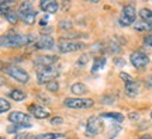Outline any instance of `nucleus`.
<instances>
[{
    "instance_id": "f257e3e1",
    "label": "nucleus",
    "mask_w": 152,
    "mask_h": 139,
    "mask_svg": "<svg viewBox=\"0 0 152 139\" xmlns=\"http://www.w3.org/2000/svg\"><path fill=\"white\" fill-rule=\"evenodd\" d=\"M33 35H23V34H6L0 37V47L3 48H20L33 41Z\"/></svg>"
},
{
    "instance_id": "f03ea898",
    "label": "nucleus",
    "mask_w": 152,
    "mask_h": 139,
    "mask_svg": "<svg viewBox=\"0 0 152 139\" xmlns=\"http://www.w3.org/2000/svg\"><path fill=\"white\" fill-rule=\"evenodd\" d=\"M17 16H18V18H21L26 24L31 25V24H34V23H35L37 11L34 10L33 4H31L30 1H23V3H20V6H18Z\"/></svg>"
},
{
    "instance_id": "7ed1b4c3",
    "label": "nucleus",
    "mask_w": 152,
    "mask_h": 139,
    "mask_svg": "<svg viewBox=\"0 0 152 139\" xmlns=\"http://www.w3.org/2000/svg\"><path fill=\"white\" fill-rule=\"evenodd\" d=\"M59 75V69L55 66H48V68H39L37 72V79L39 84H47L49 82L55 80Z\"/></svg>"
},
{
    "instance_id": "20e7f679",
    "label": "nucleus",
    "mask_w": 152,
    "mask_h": 139,
    "mask_svg": "<svg viewBox=\"0 0 152 139\" xmlns=\"http://www.w3.org/2000/svg\"><path fill=\"white\" fill-rule=\"evenodd\" d=\"M135 17H137V10L132 4H127L123 7L121 11V16L118 18V24L121 27H130L135 23Z\"/></svg>"
},
{
    "instance_id": "39448f33",
    "label": "nucleus",
    "mask_w": 152,
    "mask_h": 139,
    "mask_svg": "<svg viewBox=\"0 0 152 139\" xmlns=\"http://www.w3.org/2000/svg\"><path fill=\"white\" fill-rule=\"evenodd\" d=\"M86 47L83 42L79 41H73V39H61L58 44V49L62 54H69V52H75V51H80Z\"/></svg>"
},
{
    "instance_id": "423d86ee",
    "label": "nucleus",
    "mask_w": 152,
    "mask_h": 139,
    "mask_svg": "<svg viewBox=\"0 0 152 139\" xmlns=\"http://www.w3.org/2000/svg\"><path fill=\"white\" fill-rule=\"evenodd\" d=\"M4 72L7 75L13 77L14 80L20 82V83H27L30 80V75H28L27 72L21 68H18V66H9V68H6Z\"/></svg>"
},
{
    "instance_id": "0eeeda50",
    "label": "nucleus",
    "mask_w": 152,
    "mask_h": 139,
    "mask_svg": "<svg viewBox=\"0 0 152 139\" xmlns=\"http://www.w3.org/2000/svg\"><path fill=\"white\" fill-rule=\"evenodd\" d=\"M103 131V121L99 117H90L86 124V135L87 136H94L99 135Z\"/></svg>"
},
{
    "instance_id": "6e6552de",
    "label": "nucleus",
    "mask_w": 152,
    "mask_h": 139,
    "mask_svg": "<svg viewBox=\"0 0 152 139\" xmlns=\"http://www.w3.org/2000/svg\"><path fill=\"white\" fill-rule=\"evenodd\" d=\"M64 104L69 108H90L94 101L92 98H65Z\"/></svg>"
},
{
    "instance_id": "1a4fd4ad",
    "label": "nucleus",
    "mask_w": 152,
    "mask_h": 139,
    "mask_svg": "<svg viewBox=\"0 0 152 139\" xmlns=\"http://www.w3.org/2000/svg\"><path fill=\"white\" fill-rule=\"evenodd\" d=\"M130 60H131V65L134 68H137V69H142V68H145L149 63V58L144 52H141V51L132 52L130 55Z\"/></svg>"
},
{
    "instance_id": "9d476101",
    "label": "nucleus",
    "mask_w": 152,
    "mask_h": 139,
    "mask_svg": "<svg viewBox=\"0 0 152 139\" xmlns=\"http://www.w3.org/2000/svg\"><path fill=\"white\" fill-rule=\"evenodd\" d=\"M56 62H58V56L55 55H41L35 58L34 65L38 68H48V66H54V63Z\"/></svg>"
},
{
    "instance_id": "9b49d317",
    "label": "nucleus",
    "mask_w": 152,
    "mask_h": 139,
    "mask_svg": "<svg viewBox=\"0 0 152 139\" xmlns=\"http://www.w3.org/2000/svg\"><path fill=\"white\" fill-rule=\"evenodd\" d=\"M34 45H35L37 49H52L55 47V41L51 35L45 34V35H41L38 38L37 41L34 42Z\"/></svg>"
},
{
    "instance_id": "f8f14e48",
    "label": "nucleus",
    "mask_w": 152,
    "mask_h": 139,
    "mask_svg": "<svg viewBox=\"0 0 152 139\" xmlns=\"http://www.w3.org/2000/svg\"><path fill=\"white\" fill-rule=\"evenodd\" d=\"M9 121L13 124H30L31 117L28 114H24V112L14 111L9 114Z\"/></svg>"
},
{
    "instance_id": "ddd939ff",
    "label": "nucleus",
    "mask_w": 152,
    "mask_h": 139,
    "mask_svg": "<svg viewBox=\"0 0 152 139\" xmlns=\"http://www.w3.org/2000/svg\"><path fill=\"white\" fill-rule=\"evenodd\" d=\"M39 7H41V10L48 13V14H55L59 9V4L55 0H42L39 3Z\"/></svg>"
},
{
    "instance_id": "4468645a",
    "label": "nucleus",
    "mask_w": 152,
    "mask_h": 139,
    "mask_svg": "<svg viewBox=\"0 0 152 139\" xmlns=\"http://www.w3.org/2000/svg\"><path fill=\"white\" fill-rule=\"evenodd\" d=\"M28 111L31 112L35 118H38V119H44V118H48L49 117V112L47 111L45 108L41 107V106H37V104L30 106V107H28Z\"/></svg>"
},
{
    "instance_id": "2eb2a0df",
    "label": "nucleus",
    "mask_w": 152,
    "mask_h": 139,
    "mask_svg": "<svg viewBox=\"0 0 152 139\" xmlns=\"http://www.w3.org/2000/svg\"><path fill=\"white\" fill-rule=\"evenodd\" d=\"M125 93H127V96L135 97L140 93V83L135 80L131 82V83H127L125 84Z\"/></svg>"
},
{
    "instance_id": "dca6fc26",
    "label": "nucleus",
    "mask_w": 152,
    "mask_h": 139,
    "mask_svg": "<svg viewBox=\"0 0 152 139\" xmlns=\"http://www.w3.org/2000/svg\"><path fill=\"white\" fill-rule=\"evenodd\" d=\"M71 91L75 94V96H83V94H86L89 90H87V87L85 84H82V83H75V84H72Z\"/></svg>"
},
{
    "instance_id": "f3484780",
    "label": "nucleus",
    "mask_w": 152,
    "mask_h": 139,
    "mask_svg": "<svg viewBox=\"0 0 152 139\" xmlns=\"http://www.w3.org/2000/svg\"><path fill=\"white\" fill-rule=\"evenodd\" d=\"M140 17H141V21L152 25V11L149 9H141L140 10Z\"/></svg>"
},
{
    "instance_id": "a211bd4d",
    "label": "nucleus",
    "mask_w": 152,
    "mask_h": 139,
    "mask_svg": "<svg viewBox=\"0 0 152 139\" xmlns=\"http://www.w3.org/2000/svg\"><path fill=\"white\" fill-rule=\"evenodd\" d=\"M9 97H10L11 100H14V101H23L24 98H26V93L21 90H11L9 93Z\"/></svg>"
},
{
    "instance_id": "6ab92c4d",
    "label": "nucleus",
    "mask_w": 152,
    "mask_h": 139,
    "mask_svg": "<svg viewBox=\"0 0 152 139\" xmlns=\"http://www.w3.org/2000/svg\"><path fill=\"white\" fill-rule=\"evenodd\" d=\"M4 17H6V20L10 23V24H16V23L18 21V16H17V13L14 10H11V9H9V10L4 11Z\"/></svg>"
},
{
    "instance_id": "aec40b11",
    "label": "nucleus",
    "mask_w": 152,
    "mask_h": 139,
    "mask_svg": "<svg viewBox=\"0 0 152 139\" xmlns=\"http://www.w3.org/2000/svg\"><path fill=\"white\" fill-rule=\"evenodd\" d=\"M106 66V58H103V56H100V58H97L96 60H94V63H93V69L92 72L93 73H96V72H99V70H102Z\"/></svg>"
},
{
    "instance_id": "412c9836",
    "label": "nucleus",
    "mask_w": 152,
    "mask_h": 139,
    "mask_svg": "<svg viewBox=\"0 0 152 139\" xmlns=\"http://www.w3.org/2000/svg\"><path fill=\"white\" fill-rule=\"evenodd\" d=\"M102 117L113 118V119H115L117 122H123V121H124V115H123L121 112H103V114H102Z\"/></svg>"
},
{
    "instance_id": "4be33fe9",
    "label": "nucleus",
    "mask_w": 152,
    "mask_h": 139,
    "mask_svg": "<svg viewBox=\"0 0 152 139\" xmlns=\"http://www.w3.org/2000/svg\"><path fill=\"white\" fill-rule=\"evenodd\" d=\"M31 127H33L31 124H13L11 127L7 128V132H9V134H13V132H17V131H20V129L31 128Z\"/></svg>"
},
{
    "instance_id": "5701e85b",
    "label": "nucleus",
    "mask_w": 152,
    "mask_h": 139,
    "mask_svg": "<svg viewBox=\"0 0 152 139\" xmlns=\"http://www.w3.org/2000/svg\"><path fill=\"white\" fill-rule=\"evenodd\" d=\"M134 28H135L137 31H149L152 32V25H149V24H147V23L144 21H140V23H134Z\"/></svg>"
},
{
    "instance_id": "b1692460",
    "label": "nucleus",
    "mask_w": 152,
    "mask_h": 139,
    "mask_svg": "<svg viewBox=\"0 0 152 139\" xmlns=\"http://www.w3.org/2000/svg\"><path fill=\"white\" fill-rule=\"evenodd\" d=\"M107 49H109V52H111V54H120V52H121V47H120V44L117 42L115 39H111V41H110Z\"/></svg>"
},
{
    "instance_id": "393cba45",
    "label": "nucleus",
    "mask_w": 152,
    "mask_h": 139,
    "mask_svg": "<svg viewBox=\"0 0 152 139\" xmlns=\"http://www.w3.org/2000/svg\"><path fill=\"white\" fill-rule=\"evenodd\" d=\"M61 136H62L61 134H52V132H48V134L37 135V136H34V139H58V138H61Z\"/></svg>"
},
{
    "instance_id": "a878e982",
    "label": "nucleus",
    "mask_w": 152,
    "mask_h": 139,
    "mask_svg": "<svg viewBox=\"0 0 152 139\" xmlns=\"http://www.w3.org/2000/svg\"><path fill=\"white\" fill-rule=\"evenodd\" d=\"M10 103L7 101V100H4V98H0V114L1 112H6L10 110Z\"/></svg>"
},
{
    "instance_id": "bb28decb",
    "label": "nucleus",
    "mask_w": 152,
    "mask_h": 139,
    "mask_svg": "<svg viewBox=\"0 0 152 139\" xmlns=\"http://www.w3.org/2000/svg\"><path fill=\"white\" fill-rule=\"evenodd\" d=\"M47 90L49 91H58L59 90V84H58V82L56 80H52V82H49V83H47Z\"/></svg>"
},
{
    "instance_id": "cd10ccee",
    "label": "nucleus",
    "mask_w": 152,
    "mask_h": 139,
    "mask_svg": "<svg viewBox=\"0 0 152 139\" xmlns=\"http://www.w3.org/2000/svg\"><path fill=\"white\" fill-rule=\"evenodd\" d=\"M80 37H86L87 34H82V32H68L65 34V39H71V38H80Z\"/></svg>"
},
{
    "instance_id": "c85d7f7f",
    "label": "nucleus",
    "mask_w": 152,
    "mask_h": 139,
    "mask_svg": "<svg viewBox=\"0 0 152 139\" xmlns=\"http://www.w3.org/2000/svg\"><path fill=\"white\" fill-rule=\"evenodd\" d=\"M72 25H73V23H71V21H68V20H62V21L59 23V28L61 30H69V28H72Z\"/></svg>"
},
{
    "instance_id": "c756f323",
    "label": "nucleus",
    "mask_w": 152,
    "mask_h": 139,
    "mask_svg": "<svg viewBox=\"0 0 152 139\" xmlns=\"http://www.w3.org/2000/svg\"><path fill=\"white\" fill-rule=\"evenodd\" d=\"M120 77L125 82V84H127V83H131V82H134L132 76H130L128 73H124V72H121V73H120Z\"/></svg>"
},
{
    "instance_id": "7c9ffc66",
    "label": "nucleus",
    "mask_w": 152,
    "mask_h": 139,
    "mask_svg": "<svg viewBox=\"0 0 152 139\" xmlns=\"http://www.w3.org/2000/svg\"><path fill=\"white\" fill-rule=\"evenodd\" d=\"M89 59H90L89 55H82L80 59L77 60V65H79V66H83V65H86L87 62H89Z\"/></svg>"
},
{
    "instance_id": "2f4dec72",
    "label": "nucleus",
    "mask_w": 152,
    "mask_h": 139,
    "mask_svg": "<svg viewBox=\"0 0 152 139\" xmlns=\"http://www.w3.org/2000/svg\"><path fill=\"white\" fill-rule=\"evenodd\" d=\"M61 124H64V119H62L61 117L51 118V125H61Z\"/></svg>"
},
{
    "instance_id": "473e14b6",
    "label": "nucleus",
    "mask_w": 152,
    "mask_h": 139,
    "mask_svg": "<svg viewBox=\"0 0 152 139\" xmlns=\"http://www.w3.org/2000/svg\"><path fill=\"white\" fill-rule=\"evenodd\" d=\"M144 44L147 47H152V34H149V35H147V37L144 38Z\"/></svg>"
},
{
    "instance_id": "72a5a7b5",
    "label": "nucleus",
    "mask_w": 152,
    "mask_h": 139,
    "mask_svg": "<svg viewBox=\"0 0 152 139\" xmlns=\"http://www.w3.org/2000/svg\"><path fill=\"white\" fill-rule=\"evenodd\" d=\"M114 100H115V97H113V96L104 97V98H103V104H113Z\"/></svg>"
},
{
    "instance_id": "f704fd0d",
    "label": "nucleus",
    "mask_w": 152,
    "mask_h": 139,
    "mask_svg": "<svg viewBox=\"0 0 152 139\" xmlns=\"http://www.w3.org/2000/svg\"><path fill=\"white\" fill-rule=\"evenodd\" d=\"M16 139H34V136H31L28 134H18L16 136Z\"/></svg>"
},
{
    "instance_id": "c9c22d12",
    "label": "nucleus",
    "mask_w": 152,
    "mask_h": 139,
    "mask_svg": "<svg viewBox=\"0 0 152 139\" xmlns=\"http://www.w3.org/2000/svg\"><path fill=\"white\" fill-rule=\"evenodd\" d=\"M47 23H48V16L42 17V18L39 20V25H47Z\"/></svg>"
},
{
    "instance_id": "e433bc0d",
    "label": "nucleus",
    "mask_w": 152,
    "mask_h": 139,
    "mask_svg": "<svg viewBox=\"0 0 152 139\" xmlns=\"http://www.w3.org/2000/svg\"><path fill=\"white\" fill-rule=\"evenodd\" d=\"M128 117H130V119H138V117H140V115H138V114H134V112H131Z\"/></svg>"
},
{
    "instance_id": "4c0bfd02",
    "label": "nucleus",
    "mask_w": 152,
    "mask_h": 139,
    "mask_svg": "<svg viewBox=\"0 0 152 139\" xmlns=\"http://www.w3.org/2000/svg\"><path fill=\"white\" fill-rule=\"evenodd\" d=\"M115 65H124V60L123 59H115Z\"/></svg>"
},
{
    "instance_id": "58836bf2",
    "label": "nucleus",
    "mask_w": 152,
    "mask_h": 139,
    "mask_svg": "<svg viewBox=\"0 0 152 139\" xmlns=\"http://www.w3.org/2000/svg\"><path fill=\"white\" fill-rule=\"evenodd\" d=\"M138 139H152L151 135H142L141 138H138Z\"/></svg>"
},
{
    "instance_id": "ea45409f",
    "label": "nucleus",
    "mask_w": 152,
    "mask_h": 139,
    "mask_svg": "<svg viewBox=\"0 0 152 139\" xmlns=\"http://www.w3.org/2000/svg\"><path fill=\"white\" fill-rule=\"evenodd\" d=\"M0 16H4V11L1 10V9H0Z\"/></svg>"
},
{
    "instance_id": "a19ab883",
    "label": "nucleus",
    "mask_w": 152,
    "mask_h": 139,
    "mask_svg": "<svg viewBox=\"0 0 152 139\" xmlns=\"http://www.w3.org/2000/svg\"><path fill=\"white\" fill-rule=\"evenodd\" d=\"M3 69V63H1V62H0V70Z\"/></svg>"
},
{
    "instance_id": "79ce46f5",
    "label": "nucleus",
    "mask_w": 152,
    "mask_h": 139,
    "mask_svg": "<svg viewBox=\"0 0 152 139\" xmlns=\"http://www.w3.org/2000/svg\"><path fill=\"white\" fill-rule=\"evenodd\" d=\"M0 139H4V138H3V136H0Z\"/></svg>"
},
{
    "instance_id": "37998d69",
    "label": "nucleus",
    "mask_w": 152,
    "mask_h": 139,
    "mask_svg": "<svg viewBox=\"0 0 152 139\" xmlns=\"http://www.w3.org/2000/svg\"><path fill=\"white\" fill-rule=\"evenodd\" d=\"M151 118H152V112H151Z\"/></svg>"
},
{
    "instance_id": "c03bdc74",
    "label": "nucleus",
    "mask_w": 152,
    "mask_h": 139,
    "mask_svg": "<svg viewBox=\"0 0 152 139\" xmlns=\"http://www.w3.org/2000/svg\"><path fill=\"white\" fill-rule=\"evenodd\" d=\"M111 139H113V138H111Z\"/></svg>"
}]
</instances>
